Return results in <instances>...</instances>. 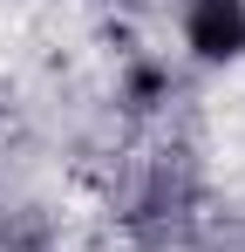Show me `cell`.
Instances as JSON below:
<instances>
[{
	"label": "cell",
	"instance_id": "1",
	"mask_svg": "<svg viewBox=\"0 0 245 252\" xmlns=\"http://www.w3.org/2000/svg\"><path fill=\"white\" fill-rule=\"evenodd\" d=\"M177 34L191 48V62L232 68V62H245V0H184Z\"/></svg>",
	"mask_w": 245,
	"mask_h": 252
}]
</instances>
